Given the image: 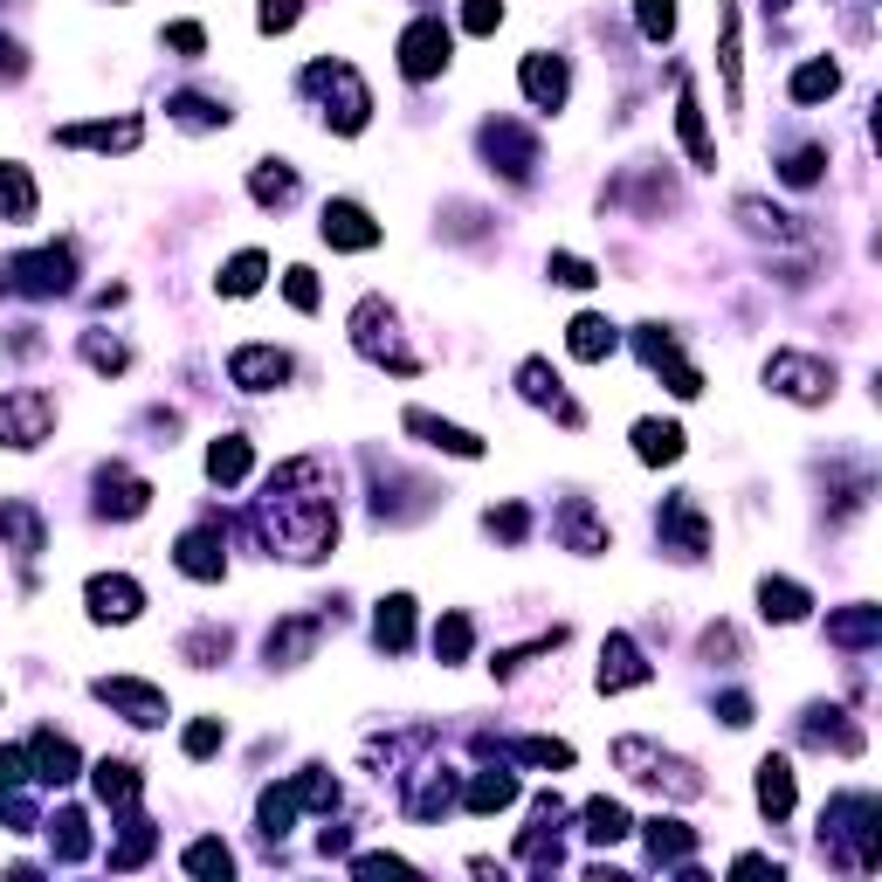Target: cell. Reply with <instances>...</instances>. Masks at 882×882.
I'll list each match as a JSON object with an SVG mask.
<instances>
[{
    "mask_svg": "<svg viewBox=\"0 0 882 882\" xmlns=\"http://www.w3.org/2000/svg\"><path fill=\"white\" fill-rule=\"evenodd\" d=\"M765 373H772V379H786V394H793V400H820V394H835V373H820L814 359H793V352H780Z\"/></svg>",
    "mask_w": 882,
    "mask_h": 882,
    "instance_id": "cell-5",
    "label": "cell"
},
{
    "mask_svg": "<svg viewBox=\"0 0 882 882\" xmlns=\"http://www.w3.org/2000/svg\"><path fill=\"white\" fill-rule=\"evenodd\" d=\"M214 745H221V717H207V724H194V731H187V759H207Z\"/></svg>",
    "mask_w": 882,
    "mask_h": 882,
    "instance_id": "cell-21",
    "label": "cell"
},
{
    "mask_svg": "<svg viewBox=\"0 0 882 882\" xmlns=\"http://www.w3.org/2000/svg\"><path fill=\"white\" fill-rule=\"evenodd\" d=\"M835 84H841V69H835V63H807V69L793 76V97H800V103H814V97H835Z\"/></svg>",
    "mask_w": 882,
    "mask_h": 882,
    "instance_id": "cell-16",
    "label": "cell"
},
{
    "mask_svg": "<svg viewBox=\"0 0 882 882\" xmlns=\"http://www.w3.org/2000/svg\"><path fill=\"white\" fill-rule=\"evenodd\" d=\"M283 379H290V359L283 352H269V345L235 352V386H249V394H269V386H283Z\"/></svg>",
    "mask_w": 882,
    "mask_h": 882,
    "instance_id": "cell-4",
    "label": "cell"
},
{
    "mask_svg": "<svg viewBox=\"0 0 882 882\" xmlns=\"http://www.w3.org/2000/svg\"><path fill=\"white\" fill-rule=\"evenodd\" d=\"M90 614L97 620H132L139 614V586L124 580V573L118 580H90Z\"/></svg>",
    "mask_w": 882,
    "mask_h": 882,
    "instance_id": "cell-6",
    "label": "cell"
},
{
    "mask_svg": "<svg viewBox=\"0 0 882 882\" xmlns=\"http://www.w3.org/2000/svg\"><path fill=\"white\" fill-rule=\"evenodd\" d=\"M297 21V0H263V29L276 35V29H290Z\"/></svg>",
    "mask_w": 882,
    "mask_h": 882,
    "instance_id": "cell-24",
    "label": "cell"
},
{
    "mask_svg": "<svg viewBox=\"0 0 882 882\" xmlns=\"http://www.w3.org/2000/svg\"><path fill=\"white\" fill-rule=\"evenodd\" d=\"M635 455L641 462H676L683 455V428L676 421H641L635 428Z\"/></svg>",
    "mask_w": 882,
    "mask_h": 882,
    "instance_id": "cell-9",
    "label": "cell"
},
{
    "mask_svg": "<svg viewBox=\"0 0 882 882\" xmlns=\"http://www.w3.org/2000/svg\"><path fill=\"white\" fill-rule=\"evenodd\" d=\"M48 421H56V400L35 394V386L0 394V441H8V449H35V441L48 434Z\"/></svg>",
    "mask_w": 882,
    "mask_h": 882,
    "instance_id": "cell-1",
    "label": "cell"
},
{
    "mask_svg": "<svg viewBox=\"0 0 882 882\" xmlns=\"http://www.w3.org/2000/svg\"><path fill=\"white\" fill-rule=\"evenodd\" d=\"M283 290H290L297 310H318V283H310V269H290V283H283Z\"/></svg>",
    "mask_w": 882,
    "mask_h": 882,
    "instance_id": "cell-23",
    "label": "cell"
},
{
    "mask_svg": "<svg viewBox=\"0 0 882 882\" xmlns=\"http://www.w3.org/2000/svg\"><path fill=\"white\" fill-rule=\"evenodd\" d=\"M759 600H765V620H800V614H807V593H800L793 580H765Z\"/></svg>",
    "mask_w": 882,
    "mask_h": 882,
    "instance_id": "cell-10",
    "label": "cell"
},
{
    "mask_svg": "<svg viewBox=\"0 0 882 882\" xmlns=\"http://www.w3.org/2000/svg\"><path fill=\"white\" fill-rule=\"evenodd\" d=\"M255 283H263V255H235V263H228V276H221V297H249Z\"/></svg>",
    "mask_w": 882,
    "mask_h": 882,
    "instance_id": "cell-18",
    "label": "cell"
},
{
    "mask_svg": "<svg viewBox=\"0 0 882 882\" xmlns=\"http://www.w3.org/2000/svg\"><path fill=\"white\" fill-rule=\"evenodd\" d=\"M407 593H394V600H386L379 607V648H394V655H400V648H407Z\"/></svg>",
    "mask_w": 882,
    "mask_h": 882,
    "instance_id": "cell-17",
    "label": "cell"
},
{
    "mask_svg": "<svg viewBox=\"0 0 882 882\" xmlns=\"http://www.w3.org/2000/svg\"><path fill=\"white\" fill-rule=\"evenodd\" d=\"M324 242H339V249H373V242H379V228H373L366 207L331 200V207H324Z\"/></svg>",
    "mask_w": 882,
    "mask_h": 882,
    "instance_id": "cell-3",
    "label": "cell"
},
{
    "mask_svg": "<svg viewBox=\"0 0 882 882\" xmlns=\"http://www.w3.org/2000/svg\"><path fill=\"white\" fill-rule=\"evenodd\" d=\"M525 90L544 103V111H552V103L565 97V69H559V63H544V56H531V63H525Z\"/></svg>",
    "mask_w": 882,
    "mask_h": 882,
    "instance_id": "cell-12",
    "label": "cell"
},
{
    "mask_svg": "<svg viewBox=\"0 0 882 882\" xmlns=\"http://www.w3.org/2000/svg\"><path fill=\"white\" fill-rule=\"evenodd\" d=\"M187 869H200V875H228V848H221V841L187 848Z\"/></svg>",
    "mask_w": 882,
    "mask_h": 882,
    "instance_id": "cell-20",
    "label": "cell"
},
{
    "mask_svg": "<svg viewBox=\"0 0 882 882\" xmlns=\"http://www.w3.org/2000/svg\"><path fill=\"white\" fill-rule=\"evenodd\" d=\"M586 835L593 841H628V814L614 800H586Z\"/></svg>",
    "mask_w": 882,
    "mask_h": 882,
    "instance_id": "cell-14",
    "label": "cell"
},
{
    "mask_svg": "<svg viewBox=\"0 0 882 882\" xmlns=\"http://www.w3.org/2000/svg\"><path fill=\"white\" fill-rule=\"evenodd\" d=\"M407 428H414V434H428V449H449V455H470V462L483 455V441H476V434H462V428H449V421H434V414H421V407L407 414Z\"/></svg>",
    "mask_w": 882,
    "mask_h": 882,
    "instance_id": "cell-7",
    "label": "cell"
},
{
    "mask_svg": "<svg viewBox=\"0 0 882 882\" xmlns=\"http://www.w3.org/2000/svg\"><path fill=\"white\" fill-rule=\"evenodd\" d=\"M441 63H449V29H441V21H414L407 42H400V69L407 76H434Z\"/></svg>",
    "mask_w": 882,
    "mask_h": 882,
    "instance_id": "cell-2",
    "label": "cell"
},
{
    "mask_svg": "<svg viewBox=\"0 0 882 882\" xmlns=\"http://www.w3.org/2000/svg\"><path fill=\"white\" fill-rule=\"evenodd\" d=\"M242 470H249V441H242V434L214 441V455H207V476H214V483H242Z\"/></svg>",
    "mask_w": 882,
    "mask_h": 882,
    "instance_id": "cell-11",
    "label": "cell"
},
{
    "mask_svg": "<svg viewBox=\"0 0 882 882\" xmlns=\"http://www.w3.org/2000/svg\"><path fill=\"white\" fill-rule=\"evenodd\" d=\"M573 352L580 359H607L614 352V324L607 318H573Z\"/></svg>",
    "mask_w": 882,
    "mask_h": 882,
    "instance_id": "cell-15",
    "label": "cell"
},
{
    "mask_svg": "<svg viewBox=\"0 0 882 882\" xmlns=\"http://www.w3.org/2000/svg\"><path fill=\"white\" fill-rule=\"evenodd\" d=\"M0 207H8L14 221L35 214V187H29V173H21V166H0Z\"/></svg>",
    "mask_w": 882,
    "mask_h": 882,
    "instance_id": "cell-13",
    "label": "cell"
},
{
    "mask_svg": "<svg viewBox=\"0 0 882 882\" xmlns=\"http://www.w3.org/2000/svg\"><path fill=\"white\" fill-rule=\"evenodd\" d=\"M669 29H676V0H641V35L662 42Z\"/></svg>",
    "mask_w": 882,
    "mask_h": 882,
    "instance_id": "cell-19",
    "label": "cell"
},
{
    "mask_svg": "<svg viewBox=\"0 0 882 882\" xmlns=\"http://www.w3.org/2000/svg\"><path fill=\"white\" fill-rule=\"evenodd\" d=\"M504 21V0H470V35H489Z\"/></svg>",
    "mask_w": 882,
    "mask_h": 882,
    "instance_id": "cell-22",
    "label": "cell"
},
{
    "mask_svg": "<svg viewBox=\"0 0 882 882\" xmlns=\"http://www.w3.org/2000/svg\"><path fill=\"white\" fill-rule=\"evenodd\" d=\"M759 807H765L772 820L793 814V765H786V759H765V765H759Z\"/></svg>",
    "mask_w": 882,
    "mask_h": 882,
    "instance_id": "cell-8",
    "label": "cell"
}]
</instances>
